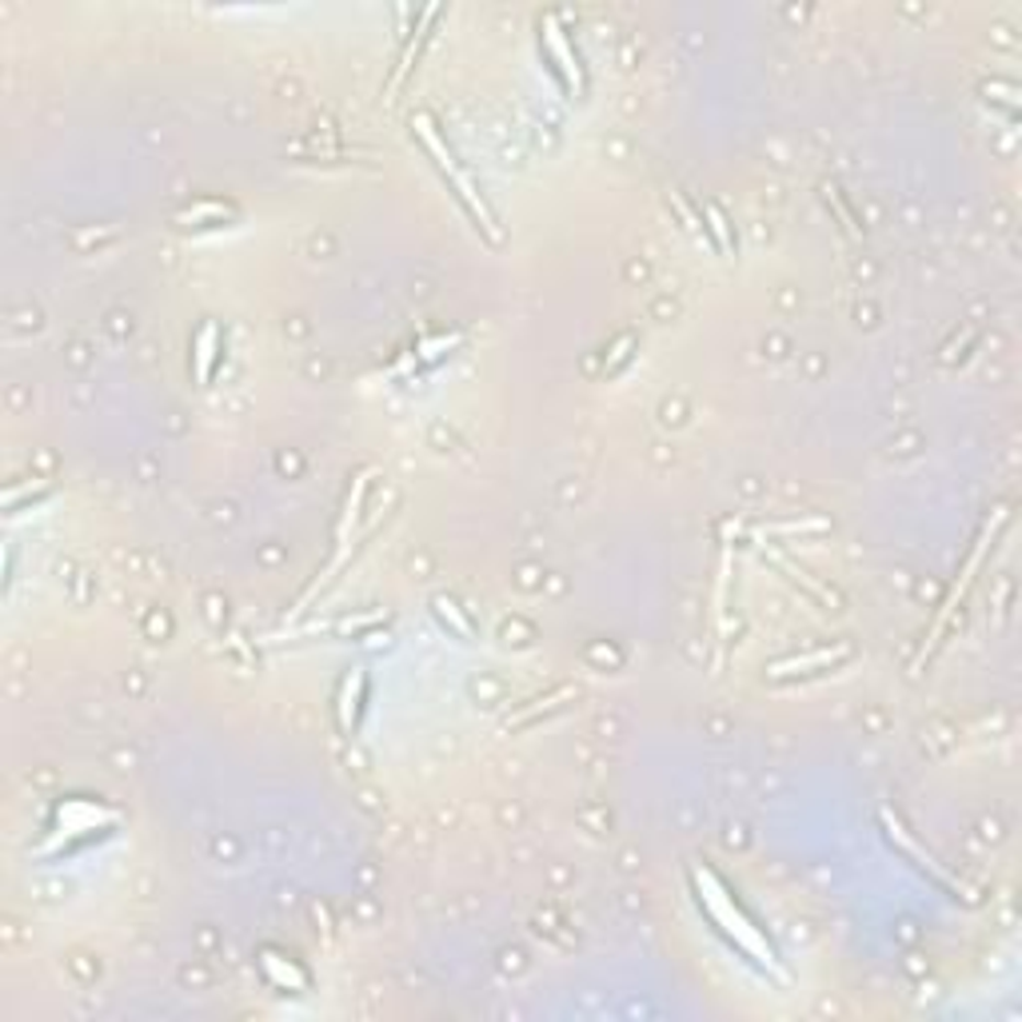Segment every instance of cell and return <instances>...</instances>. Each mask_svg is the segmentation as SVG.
I'll use <instances>...</instances> for the list:
<instances>
[{
	"instance_id": "obj_1",
	"label": "cell",
	"mask_w": 1022,
	"mask_h": 1022,
	"mask_svg": "<svg viewBox=\"0 0 1022 1022\" xmlns=\"http://www.w3.org/2000/svg\"><path fill=\"white\" fill-rule=\"evenodd\" d=\"M695 887H699V907H707L711 923L727 934V943L739 946V951H743L751 963H759L763 970H775V975H783L775 946H771L767 939L755 931V923H751L748 914L739 911L735 899H731V895L719 887V879H715L711 871H695Z\"/></svg>"
},
{
	"instance_id": "obj_2",
	"label": "cell",
	"mask_w": 1022,
	"mask_h": 1022,
	"mask_svg": "<svg viewBox=\"0 0 1022 1022\" xmlns=\"http://www.w3.org/2000/svg\"><path fill=\"white\" fill-rule=\"evenodd\" d=\"M416 124H419V136H424V144H428V153L436 156V165H440V172L451 180V188H456V196H460V204H463V209H468V212H472V221H480V228H484L487 236H492V240H499V232H495V216H492V212H487V204H484V200L475 196L472 180H468V177H463V172H460V168L451 165V156H448V148H443L440 133L431 128V121H428V116H419Z\"/></svg>"
},
{
	"instance_id": "obj_3",
	"label": "cell",
	"mask_w": 1022,
	"mask_h": 1022,
	"mask_svg": "<svg viewBox=\"0 0 1022 1022\" xmlns=\"http://www.w3.org/2000/svg\"><path fill=\"white\" fill-rule=\"evenodd\" d=\"M543 29H548L551 56L560 60V65H555V72H560V77H563V85H568V92H575V97H580V92H583V68H580V56H575L572 41L563 36V29H560V21H555V16H548V21H543Z\"/></svg>"
},
{
	"instance_id": "obj_4",
	"label": "cell",
	"mask_w": 1022,
	"mask_h": 1022,
	"mask_svg": "<svg viewBox=\"0 0 1022 1022\" xmlns=\"http://www.w3.org/2000/svg\"><path fill=\"white\" fill-rule=\"evenodd\" d=\"M851 651L839 648V651H819V655H802V660H787V663H775V671L771 675H791V671H811V667H831V663H843Z\"/></svg>"
},
{
	"instance_id": "obj_5",
	"label": "cell",
	"mask_w": 1022,
	"mask_h": 1022,
	"mask_svg": "<svg viewBox=\"0 0 1022 1022\" xmlns=\"http://www.w3.org/2000/svg\"><path fill=\"white\" fill-rule=\"evenodd\" d=\"M216 324H209V328L200 332V352H196V375H200V384H209L212 380V352H216Z\"/></svg>"
}]
</instances>
